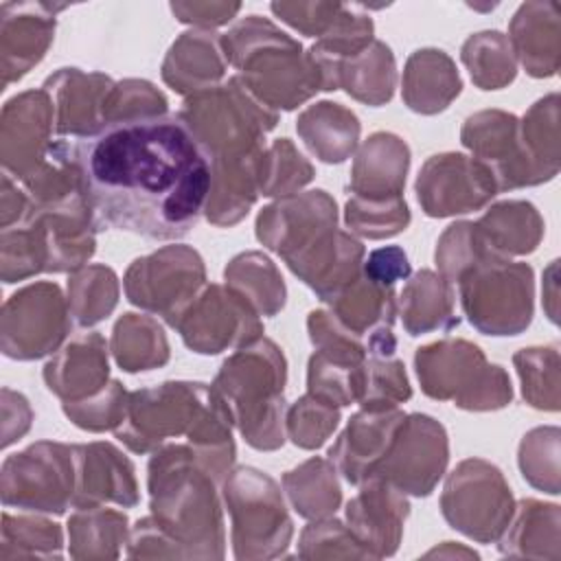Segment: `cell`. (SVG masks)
Here are the masks:
<instances>
[{
	"instance_id": "6da1fadb",
	"label": "cell",
	"mask_w": 561,
	"mask_h": 561,
	"mask_svg": "<svg viewBox=\"0 0 561 561\" xmlns=\"http://www.w3.org/2000/svg\"><path fill=\"white\" fill-rule=\"evenodd\" d=\"M72 153L99 230L173 241L197 226L210 164L178 114L107 125L72 142Z\"/></svg>"
},
{
	"instance_id": "7a4b0ae2",
	"label": "cell",
	"mask_w": 561,
	"mask_h": 561,
	"mask_svg": "<svg viewBox=\"0 0 561 561\" xmlns=\"http://www.w3.org/2000/svg\"><path fill=\"white\" fill-rule=\"evenodd\" d=\"M114 434L134 454H153L186 436L219 480L237 456L230 412L215 388L202 381H164L129 392L125 421Z\"/></svg>"
},
{
	"instance_id": "3957f363",
	"label": "cell",
	"mask_w": 561,
	"mask_h": 561,
	"mask_svg": "<svg viewBox=\"0 0 561 561\" xmlns=\"http://www.w3.org/2000/svg\"><path fill=\"white\" fill-rule=\"evenodd\" d=\"M221 482L191 443H167L147 465L149 511L184 559H224Z\"/></svg>"
},
{
	"instance_id": "277c9868",
	"label": "cell",
	"mask_w": 561,
	"mask_h": 561,
	"mask_svg": "<svg viewBox=\"0 0 561 561\" xmlns=\"http://www.w3.org/2000/svg\"><path fill=\"white\" fill-rule=\"evenodd\" d=\"M224 55L241 83L276 114L291 112L322 90L302 44L261 15L239 20L221 35Z\"/></svg>"
},
{
	"instance_id": "5b68a950",
	"label": "cell",
	"mask_w": 561,
	"mask_h": 561,
	"mask_svg": "<svg viewBox=\"0 0 561 561\" xmlns=\"http://www.w3.org/2000/svg\"><path fill=\"white\" fill-rule=\"evenodd\" d=\"M285 353L261 335L228 355L210 386L243 440L259 451H274L285 443Z\"/></svg>"
},
{
	"instance_id": "8992f818",
	"label": "cell",
	"mask_w": 561,
	"mask_h": 561,
	"mask_svg": "<svg viewBox=\"0 0 561 561\" xmlns=\"http://www.w3.org/2000/svg\"><path fill=\"white\" fill-rule=\"evenodd\" d=\"M96 224L85 197L50 206L28 208L24 221L0 234V276L18 283L44 272H77L96 250Z\"/></svg>"
},
{
	"instance_id": "52a82bcc",
	"label": "cell",
	"mask_w": 561,
	"mask_h": 561,
	"mask_svg": "<svg viewBox=\"0 0 561 561\" xmlns=\"http://www.w3.org/2000/svg\"><path fill=\"white\" fill-rule=\"evenodd\" d=\"M178 116L208 162L265 149V136L278 123V114L254 99L237 75L186 96Z\"/></svg>"
},
{
	"instance_id": "ba28073f",
	"label": "cell",
	"mask_w": 561,
	"mask_h": 561,
	"mask_svg": "<svg viewBox=\"0 0 561 561\" xmlns=\"http://www.w3.org/2000/svg\"><path fill=\"white\" fill-rule=\"evenodd\" d=\"M414 370L430 399L454 401L460 410H502L513 399L508 373L467 340L447 337L416 348Z\"/></svg>"
},
{
	"instance_id": "9c48e42d",
	"label": "cell",
	"mask_w": 561,
	"mask_h": 561,
	"mask_svg": "<svg viewBox=\"0 0 561 561\" xmlns=\"http://www.w3.org/2000/svg\"><path fill=\"white\" fill-rule=\"evenodd\" d=\"M234 559H274L291 543L294 524L278 482L256 467H232L221 478Z\"/></svg>"
},
{
	"instance_id": "30bf717a",
	"label": "cell",
	"mask_w": 561,
	"mask_h": 561,
	"mask_svg": "<svg viewBox=\"0 0 561 561\" xmlns=\"http://www.w3.org/2000/svg\"><path fill=\"white\" fill-rule=\"evenodd\" d=\"M460 307L484 335H519L535 313V274L528 263L486 259L458 278Z\"/></svg>"
},
{
	"instance_id": "8fae6325",
	"label": "cell",
	"mask_w": 561,
	"mask_h": 561,
	"mask_svg": "<svg viewBox=\"0 0 561 561\" xmlns=\"http://www.w3.org/2000/svg\"><path fill=\"white\" fill-rule=\"evenodd\" d=\"M515 511L511 486L500 467L482 458H467L447 473L440 493L445 522L478 543L497 541Z\"/></svg>"
},
{
	"instance_id": "7c38bea8",
	"label": "cell",
	"mask_w": 561,
	"mask_h": 561,
	"mask_svg": "<svg viewBox=\"0 0 561 561\" xmlns=\"http://www.w3.org/2000/svg\"><path fill=\"white\" fill-rule=\"evenodd\" d=\"M0 495L7 508L64 515L75 497L72 445L37 440L4 458Z\"/></svg>"
},
{
	"instance_id": "4fadbf2b",
	"label": "cell",
	"mask_w": 561,
	"mask_h": 561,
	"mask_svg": "<svg viewBox=\"0 0 561 561\" xmlns=\"http://www.w3.org/2000/svg\"><path fill=\"white\" fill-rule=\"evenodd\" d=\"M206 287V265L191 245H164L138 256L125 272L123 289L131 305L164 318L169 327Z\"/></svg>"
},
{
	"instance_id": "5bb4252c",
	"label": "cell",
	"mask_w": 561,
	"mask_h": 561,
	"mask_svg": "<svg viewBox=\"0 0 561 561\" xmlns=\"http://www.w3.org/2000/svg\"><path fill=\"white\" fill-rule=\"evenodd\" d=\"M70 320L68 298L57 283H31L11 294L2 305V353L20 362L46 357L59 351L70 333Z\"/></svg>"
},
{
	"instance_id": "9a60e30c",
	"label": "cell",
	"mask_w": 561,
	"mask_h": 561,
	"mask_svg": "<svg viewBox=\"0 0 561 561\" xmlns=\"http://www.w3.org/2000/svg\"><path fill=\"white\" fill-rule=\"evenodd\" d=\"M186 348L217 355L241 348L263 335L259 313L228 285H206L173 322Z\"/></svg>"
},
{
	"instance_id": "2e32d148",
	"label": "cell",
	"mask_w": 561,
	"mask_h": 561,
	"mask_svg": "<svg viewBox=\"0 0 561 561\" xmlns=\"http://www.w3.org/2000/svg\"><path fill=\"white\" fill-rule=\"evenodd\" d=\"M460 142L473 153L471 158L489 169L497 191L537 186L554 178L533 160L522 140L519 118L511 112L482 110L471 114L462 123Z\"/></svg>"
},
{
	"instance_id": "e0dca14e",
	"label": "cell",
	"mask_w": 561,
	"mask_h": 561,
	"mask_svg": "<svg viewBox=\"0 0 561 561\" xmlns=\"http://www.w3.org/2000/svg\"><path fill=\"white\" fill-rule=\"evenodd\" d=\"M449 462L447 430L430 414H405L394 440L373 478L394 484L405 495L427 497Z\"/></svg>"
},
{
	"instance_id": "ac0fdd59",
	"label": "cell",
	"mask_w": 561,
	"mask_h": 561,
	"mask_svg": "<svg viewBox=\"0 0 561 561\" xmlns=\"http://www.w3.org/2000/svg\"><path fill=\"white\" fill-rule=\"evenodd\" d=\"M416 199L427 217H454L484 208L497 186L489 169L465 153H436L427 158L414 182Z\"/></svg>"
},
{
	"instance_id": "d6986e66",
	"label": "cell",
	"mask_w": 561,
	"mask_h": 561,
	"mask_svg": "<svg viewBox=\"0 0 561 561\" xmlns=\"http://www.w3.org/2000/svg\"><path fill=\"white\" fill-rule=\"evenodd\" d=\"M337 228V204L324 188L278 197L256 215V239L283 261Z\"/></svg>"
},
{
	"instance_id": "ffe728a7",
	"label": "cell",
	"mask_w": 561,
	"mask_h": 561,
	"mask_svg": "<svg viewBox=\"0 0 561 561\" xmlns=\"http://www.w3.org/2000/svg\"><path fill=\"white\" fill-rule=\"evenodd\" d=\"M55 107L46 90H26L11 96L0 114V160L4 173L24 180L53 145Z\"/></svg>"
},
{
	"instance_id": "44dd1931",
	"label": "cell",
	"mask_w": 561,
	"mask_h": 561,
	"mask_svg": "<svg viewBox=\"0 0 561 561\" xmlns=\"http://www.w3.org/2000/svg\"><path fill=\"white\" fill-rule=\"evenodd\" d=\"M346 526L370 559L392 557L401 543L410 502L403 491L381 478H368L346 502Z\"/></svg>"
},
{
	"instance_id": "7402d4cb",
	"label": "cell",
	"mask_w": 561,
	"mask_h": 561,
	"mask_svg": "<svg viewBox=\"0 0 561 561\" xmlns=\"http://www.w3.org/2000/svg\"><path fill=\"white\" fill-rule=\"evenodd\" d=\"M75 456V508L118 504L131 508L138 504V482L134 462L112 443L94 440L72 445Z\"/></svg>"
},
{
	"instance_id": "603a6c76",
	"label": "cell",
	"mask_w": 561,
	"mask_h": 561,
	"mask_svg": "<svg viewBox=\"0 0 561 561\" xmlns=\"http://www.w3.org/2000/svg\"><path fill=\"white\" fill-rule=\"evenodd\" d=\"M46 2H2L0 4V68L2 88L20 81L37 66L55 37L57 11Z\"/></svg>"
},
{
	"instance_id": "cb8c5ba5",
	"label": "cell",
	"mask_w": 561,
	"mask_h": 561,
	"mask_svg": "<svg viewBox=\"0 0 561 561\" xmlns=\"http://www.w3.org/2000/svg\"><path fill=\"white\" fill-rule=\"evenodd\" d=\"M114 81L103 72H85L81 68H59L42 90L55 107V131L70 138H90L105 129V101Z\"/></svg>"
},
{
	"instance_id": "d4e9b609",
	"label": "cell",
	"mask_w": 561,
	"mask_h": 561,
	"mask_svg": "<svg viewBox=\"0 0 561 561\" xmlns=\"http://www.w3.org/2000/svg\"><path fill=\"white\" fill-rule=\"evenodd\" d=\"M405 412L399 408L359 410L340 432L329 449V460L348 484H362L388 454Z\"/></svg>"
},
{
	"instance_id": "484cf974",
	"label": "cell",
	"mask_w": 561,
	"mask_h": 561,
	"mask_svg": "<svg viewBox=\"0 0 561 561\" xmlns=\"http://www.w3.org/2000/svg\"><path fill=\"white\" fill-rule=\"evenodd\" d=\"M46 388L66 401H81L110 383L107 344L99 331L68 340L42 370Z\"/></svg>"
},
{
	"instance_id": "4316f807",
	"label": "cell",
	"mask_w": 561,
	"mask_h": 561,
	"mask_svg": "<svg viewBox=\"0 0 561 561\" xmlns=\"http://www.w3.org/2000/svg\"><path fill=\"white\" fill-rule=\"evenodd\" d=\"M364 256L366 250L362 241L335 228L285 263L322 302H327L359 276Z\"/></svg>"
},
{
	"instance_id": "83f0119b",
	"label": "cell",
	"mask_w": 561,
	"mask_h": 561,
	"mask_svg": "<svg viewBox=\"0 0 561 561\" xmlns=\"http://www.w3.org/2000/svg\"><path fill=\"white\" fill-rule=\"evenodd\" d=\"M508 44L515 59L535 79L554 77L561 55V9L554 0L519 4L508 24Z\"/></svg>"
},
{
	"instance_id": "f1b7e54d",
	"label": "cell",
	"mask_w": 561,
	"mask_h": 561,
	"mask_svg": "<svg viewBox=\"0 0 561 561\" xmlns=\"http://www.w3.org/2000/svg\"><path fill=\"white\" fill-rule=\"evenodd\" d=\"M226 70L228 59L221 35L206 28H188L169 46L160 75L173 92L191 96L219 85Z\"/></svg>"
},
{
	"instance_id": "f546056e",
	"label": "cell",
	"mask_w": 561,
	"mask_h": 561,
	"mask_svg": "<svg viewBox=\"0 0 561 561\" xmlns=\"http://www.w3.org/2000/svg\"><path fill=\"white\" fill-rule=\"evenodd\" d=\"M410 169V147L392 131L370 134L355 153L348 191L366 199H388L403 195Z\"/></svg>"
},
{
	"instance_id": "4dcf8cb0",
	"label": "cell",
	"mask_w": 561,
	"mask_h": 561,
	"mask_svg": "<svg viewBox=\"0 0 561 561\" xmlns=\"http://www.w3.org/2000/svg\"><path fill=\"white\" fill-rule=\"evenodd\" d=\"M263 151L210 160V188L204 204L208 224L230 228L239 224L259 197V164Z\"/></svg>"
},
{
	"instance_id": "1f68e13d",
	"label": "cell",
	"mask_w": 561,
	"mask_h": 561,
	"mask_svg": "<svg viewBox=\"0 0 561 561\" xmlns=\"http://www.w3.org/2000/svg\"><path fill=\"white\" fill-rule=\"evenodd\" d=\"M462 79L454 59L440 48L414 50L401 77L403 103L416 114H438L460 94Z\"/></svg>"
},
{
	"instance_id": "d6a6232c",
	"label": "cell",
	"mask_w": 561,
	"mask_h": 561,
	"mask_svg": "<svg viewBox=\"0 0 561 561\" xmlns=\"http://www.w3.org/2000/svg\"><path fill=\"white\" fill-rule=\"evenodd\" d=\"M397 313L401 316L408 335H425L434 331H451L460 324L456 316V285L438 272L419 270L408 276L399 298Z\"/></svg>"
},
{
	"instance_id": "836d02e7",
	"label": "cell",
	"mask_w": 561,
	"mask_h": 561,
	"mask_svg": "<svg viewBox=\"0 0 561 561\" xmlns=\"http://www.w3.org/2000/svg\"><path fill=\"white\" fill-rule=\"evenodd\" d=\"M327 305L337 322L362 337L366 344L379 335L392 333L397 318L394 287L381 285L364 272H359L355 280L331 296Z\"/></svg>"
},
{
	"instance_id": "e575fe53",
	"label": "cell",
	"mask_w": 561,
	"mask_h": 561,
	"mask_svg": "<svg viewBox=\"0 0 561 561\" xmlns=\"http://www.w3.org/2000/svg\"><path fill=\"white\" fill-rule=\"evenodd\" d=\"M486 252L497 259L530 254L543 237V219L539 210L524 199H506L493 204L478 221H473Z\"/></svg>"
},
{
	"instance_id": "d590c367",
	"label": "cell",
	"mask_w": 561,
	"mask_h": 561,
	"mask_svg": "<svg viewBox=\"0 0 561 561\" xmlns=\"http://www.w3.org/2000/svg\"><path fill=\"white\" fill-rule=\"evenodd\" d=\"M296 131L318 160L340 164L357 149L362 125L357 114L342 103L318 101L298 114Z\"/></svg>"
},
{
	"instance_id": "8d00e7d4",
	"label": "cell",
	"mask_w": 561,
	"mask_h": 561,
	"mask_svg": "<svg viewBox=\"0 0 561 561\" xmlns=\"http://www.w3.org/2000/svg\"><path fill=\"white\" fill-rule=\"evenodd\" d=\"M559 526L561 511L557 504L539 500H519L513 517L497 539V548L508 557H559Z\"/></svg>"
},
{
	"instance_id": "74e56055",
	"label": "cell",
	"mask_w": 561,
	"mask_h": 561,
	"mask_svg": "<svg viewBox=\"0 0 561 561\" xmlns=\"http://www.w3.org/2000/svg\"><path fill=\"white\" fill-rule=\"evenodd\" d=\"M359 103L379 107L388 103L397 88V64L390 46L373 39L362 53L344 59L337 70V90Z\"/></svg>"
},
{
	"instance_id": "f35d334b",
	"label": "cell",
	"mask_w": 561,
	"mask_h": 561,
	"mask_svg": "<svg viewBox=\"0 0 561 561\" xmlns=\"http://www.w3.org/2000/svg\"><path fill=\"white\" fill-rule=\"evenodd\" d=\"M283 491L294 511L305 519L333 517L342 504L337 469L329 458L313 456L283 473Z\"/></svg>"
},
{
	"instance_id": "ab89813d",
	"label": "cell",
	"mask_w": 561,
	"mask_h": 561,
	"mask_svg": "<svg viewBox=\"0 0 561 561\" xmlns=\"http://www.w3.org/2000/svg\"><path fill=\"white\" fill-rule=\"evenodd\" d=\"M224 280L234 289L259 316L272 318L283 311L287 300L285 280L276 263L263 252H241L224 270Z\"/></svg>"
},
{
	"instance_id": "60d3db41",
	"label": "cell",
	"mask_w": 561,
	"mask_h": 561,
	"mask_svg": "<svg viewBox=\"0 0 561 561\" xmlns=\"http://www.w3.org/2000/svg\"><path fill=\"white\" fill-rule=\"evenodd\" d=\"M110 348L125 373L153 370L169 362V340L162 324L145 313H123L114 329Z\"/></svg>"
},
{
	"instance_id": "b9f144b4",
	"label": "cell",
	"mask_w": 561,
	"mask_h": 561,
	"mask_svg": "<svg viewBox=\"0 0 561 561\" xmlns=\"http://www.w3.org/2000/svg\"><path fill=\"white\" fill-rule=\"evenodd\" d=\"M127 539V515L121 511L88 506L68 517V552L72 559H116Z\"/></svg>"
},
{
	"instance_id": "7bdbcfd3",
	"label": "cell",
	"mask_w": 561,
	"mask_h": 561,
	"mask_svg": "<svg viewBox=\"0 0 561 561\" xmlns=\"http://www.w3.org/2000/svg\"><path fill=\"white\" fill-rule=\"evenodd\" d=\"M118 276L107 265H85L68 278V309L77 327L88 329L105 320L118 305Z\"/></svg>"
},
{
	"instance_id": "ee69618b",
	"label": "cell",
	"mask_w": 561,
	"mask_h": 561,
	"mask_svg": "<svg viewBox=\"0 0 561 561\" xmlns=\"http://www.w3.org/2000/svg\"><path fill=\"white\" fill-rule=\"evenodd\" d=\"M460 59L480 90H500L513 83L517 61L508 37L500 31H480L465 39Z\"/></svg>"
},
{
	"instance_id": "f6af8a7d",
	"label": "cell",
	"mask_w": 561,
	"mask_h": 561,
	"mask_svg": "<svg viewBox=\"0 0 561 561\" xmlns=\"http://www.w3.org/2000/svg\"><path fill=\"white\" fill-rule=\"evenodd\" d=\"M64 533L59 524L37 515H2L0 561L11 559H61Z\"/></svg>"
},
{
	"instance_id": "bcb514c9",
	"label": "cell",
	"mask_w": 561,
	"mask_h": 561,
	"mask_svg": "<svg viewBox=\"0 0 561 561\" xmlns=\"http://www.w3.org/2000/svg\"><path fill=\"white\" fill-rule=\"evenodd\" d=\"M522 381V397L535 410H559V348L528 346L513 355Z\"/></svg>"
},
{
	"instance_id": "7dc6e473",
	"label": "cell",
	"mask_w": 561,
	"mask_h": 561,
	"mask_svg": "<svg viewBox=\"0 0 561 561\" xmlns=\"http://www.w3.org/2000/svg\"><path fill=\"white\" fill-rule=\"evenodd\" d=\"M313 164L289 138H276L265 147L259 164V195L287 197L313 180Z\"/></svg>"
},
{
	"instance_id": "c3c4849f",
	"label": "cell",
	"mask_w": 561,
	"mask_h": 561,
	"mask_svg": "<svg viewBox=\"0 0 561 561\" xmlns=\"http://www.w3.org/2000/svg\"><path fill=\"white\" fill-rule=\"evenodd\" d=\"M410 219V208L403 195L388 199H366L351 195L344 206V224L348 232L373 241L403 232Z\"/></svg>"
},
{
	"instance_id": "681fc988",
	"label": "cell",
	"mask_w": 561,
	"mask_h": 561,
	"mask_svg": "<svg viewBox=\"0 0 561 561\" xmlns=\"http://www.w3.org/2000/svg\"><path fill=\"white\" fill-rule=\"evenodd\" d=\"M522 140L533 160L550 175L559 173V94L552 92L535 101L519 121Z\"/></svg>"
},
{
	"instance_id": "f907efd6",
	"label": "cell",
	"mask_w": 561,
	"mask_h": 561,
	"mask_svg": "<svg viewBox=\"0 0 561 561\" xmlns=\"http://www.w3.org/2000/svg\"><path fill=\"white\" fill-rule=\"evenodd\" d=\"M412 397L408 373L397 353H368L359 405L364 410L399 408Z\"/></svg>"
},
{
	"instance_id": "816d5d0a",
	"label": "cell",
	"mask_w": 561,
	"mask_h": 561,
	"mask_svg": "<svg viewBox=\"0 0 561 561\" xmlns=\"http://www.w3.org/2000/svg\"><path fill=\"white\" fill-rule=\"evenodd\" d=\"M559 438L561 432L554 425L535 427L524 434L517 449L522 478L550 495L559 493Z\"/></svg>"
},
{
	"instance_id": "f5cc1de1",
	"label": "cell",
	"mask_w": 561,
	"mask_h": 561,
	"mask_svg": "<svg viewBox=\"0 0 561 561\" xmlns=\"http://www.w3.org/2000/svg\"><path fill=\"white\" fill-rule=\"evenodd\" d=\"M340 425V408L307 392L285 412L287 438L300 449H318Z\"/></svg>"
},
{
	"instance_id": "db71d44e",
	"label": "cell",
	"mask_w": 561,
	"mask_h": 561,
	"mask_svg": "<svg viewBox=\"0 0 561 561\" xmlns=\"http://www.w3.org/2000/svg\"><path fill=\"white\" fill-rule=\"evenodd\" d=\"M486 259H497V256L486 252L473 221H456L447 226L445 232L438 237L436 252H434L438 274L447 278L451 285H456L467 270L476 267Z\"/></svg>"
},
{
	"instance_id": "11a10c76",
	"label": "cell",
	"mask_w": 561,
	"mask_h": 561,
	"mask_svg": "<svg viewBox=\"0 0 561 561\" xmlns=\"http://www.w3.org/2000/svg\"><path fill=\"white\" fill-rule=\"evenodd\" d=\"M129 392L118 379H112L103 390L81 401H66L61 403L64 414L75 423L79 430L99 434L107 430H116L127 414Z\"/></svg>"
},
{
	"instance_id": "9f6ffc18",
	"label": "cell",
	"mask_w": 561,
	"mask_h": 561,
	"mask_svg": "<svg viewBox=\"0 0 561 561\" xmlns=\"http://www.w3.org/2000/svg\"><path fill=\"white\" fill-rule=\"evenodd\" d=\"M300 559H370L362 543L355 539L351 528L335 519H311L309 526L302 528L298 541Z\"/></svg>"
},
{
	"instance_id": "6f0895ef",
	"label": "cell",
	"mask_w": 561,
	"mask_h": 561,
	"mask_svg": "<svg viewBox=\"0 0 561 561\" xmlns=\"http://www.w3.org/2000/svg\"><path fill=\"white\" fill-rule=\"evenodd\" d=\"M162 114H169V101L153 83L145 79H125L114 83L105 101V127Z\"/></svg>"
},
{
	"instance_id": "680465c9",
	"label": "cell",
	"mask_w": 561,
	"mask_h": 561,
	"mask_svg": "<svg viewBox=\"0 0 561 561\" xmlns=\"http://www.w3.org/2000/svg\"><path fill=\"white\" fill-rule=\"evenodd\" d=\"M272 13L280 18L287 26L294 31L307 35V37H324L344 15L346 4L342 2H272L270 4Z\"/></svg>"
},
{
	"instance_id": "91938a15",
	"label": "cell",
	"mask_w": 561,
	"mask_h": 561,
	"mask_svg": "<svg viewBox=\"0 0 561 561\" xmlns=\"http://www.w3.org/2000/svg\"><path fill=\"white\" fill-rule=\"evenodd\" d=\"M127 557L131 559H184L180 546L156 524V519H138L127 539Z\"/></svg>"
},
{
	"instance_id": "94428289",
	"label": "cell",
	"mask_w": 561,
	"mask_h": 561,
	"mask_svg": "<svg viewBox=\"0 0 561 561\" xmlns=\"http://www.w3.org/2000/svg\"><path fill=\"white\" fill-rule=\"evenodd\" d=\"M171 13L178 22L191 24L193 28H206L213 31L215 26H221L230 22L239 11L241 2H217V0H188V2H171Z\"/></svg>"
},
{
	"instance_id": "6125c7cd",
	"label": "cell",
	"mask_w": 561,
	"mask_h": 561,
	"mask_svg": "<svg viewBox=\"0 0 561 561\" xmlns=\"http://www.w3.org/2000/svg\"><path fill=\"white\" fill-rule=\"evenodd\" d=\"M362 272L381 285L394 287L399 280H405L412 270L408 254L399 245H383L364 256Z\"/></svg>"
},
{
	"instance_id": "be15d7a7",
	"label": "cell",
	"mask_w": 561,
	"mask_h": 561,
	"mask_svg": "<svg viewBox=\"0 0 561 561\" xmlns=\"http://www.w3.org/2000/svg\"><path fill=\"white\" fill-rule=\"evenodd\" d=\"M33 421L28 399L11 388H2V447L20 440Z\"/></svg>"
},
{
	"instance_id": "e7e4bbea",
	"label": "cell",
	"mask_w": 561,
	"mask_h": 561,
	"mask_svg": "<svg viewBox=\"0 0 561 561\" xmlns=\"http://www.w3.org/2000/svg\"><path fill=\"white\" fill-rule=\"evenodd\" d=\"M31 208L28 195L24 188H18L13 178L9 173H2V191H0V228L7 230L11 226H18L24 221L26 213Z\"/></svg>"
},
{
	"instance_id": "03108f58",
	"label": "cell",
	"mask_w": 561,
	"mask_h": 561,
	"mask_svg": "<svg viewBox=\"0 0 561 561\" xmlns=\"http://www.w3.org/2000/svg\"><path fill=\"white\" fill-rule=\"evenodd\" d=\"M557 263L559 261H552L550 267L543 272V309L550 318V322L557 324V302H559V291H557Z\"/></svg>"
}]
</instances>
